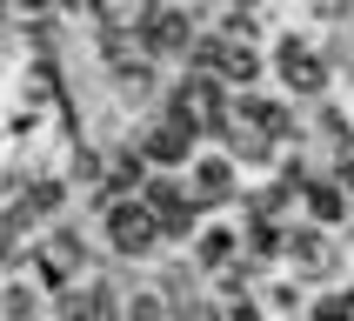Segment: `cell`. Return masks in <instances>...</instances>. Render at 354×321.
Listing matches in <instances>:
<instances>
[{"mask_svg":"<svg viewBox=\"0 0 354 321\" xmlns=\"http://www.w3.org/2000/svg\"><path fill=\"white\" fill-rule=\"evenodd\" d=\"M100 221H107V241H114V255H147V248L160 241V214L147 208V201H134V194L107 201V208H100Z\"/></svg>","mask_w":354,"mask_h":321,"instance_id":"obj_1","label":"cell"},{"mask_svg":"<svg viewBox=\"0 0 354 321\" xmlns=\"http://www.w3.org/2000/svg\"><path fill=\"white\" fill-rule=\"evenodd\" d=\"M194 67H207V74H221V80H234V87H248V80L261 74V54L248 47V40H234V34H214V40H194Z\"/></svg>","mask_w":354,"mask_h":321,"instance_id":"obj_2","label":"cell"},{"mask_svg":"<svg viewBox=\"0 0 354 321\" xmlns=\"http://www.w3.org/2000/svg\"><path fill=\"white\" fill-rule=\"evenodd\" d=\"M140 201L160 214V235H194V214H201V194H180L167 174H147V187H140Z\"/></svg>","mask_w":354,"mask_h":321,"instance_id":"obj_3","label":"cell"},{"mask_svg":"<svg viewBox=\"0 0 354 321\" xmlns=\"http://www.w3.org/2000/svg\"><path fill=\"white\" fill-rule=\"evenodd\" d=\"M194 127H201V120H194V114H187V107L174 100V107H167V114H160L154 127H147V140H140V154L167 167V160H180L187 147H194Z\"/></svg>","mask_w":354,"mask_h":321,"instance_id":"obj_4","label":"cell"},{"mask_svg":"<svg viewBox=\"0 0 354 321\" xmlns=\"http://www.w3.org/2000/svg\"><path fill=\"white\" fill-rule=\"evenodd\" d=\"M140 47H147V54H194V27H187V14H174V7H147V14H140Z\"/></svg>","mask_w":354,"mask_h":321,"instance_id":"obj_5","label":"cell"},{"mask_svg":"<svg viewBox=\"0 0 354 321\" xmlns=\"http://www.w3.org/2000/svg\"><path fill=\"white\" fill-rule=\"evenodd\" d=\"M274 67H281V80H288L295 94H321V80H328V67H321V54L308 47V40H281Z\"/></svg>","mask_w":354,"mask_h":321,"instance_id":"obj_6","label":"cell"},{"mask_svg":"<svg viewBox=\"0 0 354 321\" xmlns=\"http://www.w3.org/2000/svg\"><path fill=\"white\" fill-rule=\"evenodd\" d=\"M60 321H120L107 288H60Z\"/></svg>","mask_w":354,"mask_h":321,"instance_id":"obj_7","label":"cell"},{"mask_svg":"<svg viewBox=\"0 0 354 321\" xmlns=\"http://www.w3.org/2000/svg\"><path fill=\"white\" fill-rule=\"evenodd\" d=\"M74 268H80V241L74 235H47V248H40V281H47V288H67Z\"/></svg>","mask_w":354,"mask_h":321,"instance_id":"obj_8","label":"cell"},{"mask_svg":"<svg viewBox=\"0 0 354 321\" xmlns=\"http://www.w3.org/2000/svg\"><path fill=\"white\" fill-rule=\"evenodd\" d=\"M234 107H241V127H248V134H268V140H281V134H288V114H281L274 100H261V94H241Z\"/></svg>","mask_w":354,"mask_h":321,"instance_id":"obj_9","label":"cell"},{"mask_svg":"<svg viewBox=\"0 0 354 321\" xmlns=\"http://www.w3.org/2000/svg\"><path fill=\"white\" fill-rule=\"evenodd\" d=\"M194 194L201 201H227V194H234V160H227V154L194 160Z\"/></svg>","mask_w":354,"mask_h":321,"instance_id":"obj_10","label":"cell"},{"mask_svg":"<svg viewBox=\"0 0 354 321\" xmlns=\"http://www.w3.org/2000/svg\"><path fill=\"white\" fill-rule=\"evenodd\" d=\"M308 214L328 228V221H341V187L335 181H308Z\"/></svg>","mask_w":354,"mask_h":321,"instance_id":"obj_11","label":"cell"},{"mask_svg":"<svg viewBox=\"0 0 354 321\" xmlns=\"http://www.w3.org/2000/svg\"><path fill=\"white\" fill-rule=\"evenodd\" d=\"M201 268H227V261H234V235H227V228H214V235H201Z\"/></svg>","mask_w":354,"mask_h":321,"instance_id":"obj_12","label":"cell"},{"mask_svg":"<svg viewBox=\"0 0 354 321\" xmlns=\"http://www.w3.org/2000/svg\"><path fill=\"white\" fill-rule=\"evenodd\" d=\"M288 255H295V261H301V268H328V241H321V235H315V228H301V235H295V241H288Z\"/></svg>","mask_w":354,"mask_h":321,"instance_id":"obj_13","label":"cell"},{"mask_svg":"<svg viewBox=\"0 0 354 321\" xmlns=\"http://www.w3.org/2000/svg\"><path fill=\"white\" fill-rule=\"evenodd\" d=\"M7 321H40V295L27 288V281H14V288H7Z\"/></svg>","mask_w":354,"mask_h":321,"instance_id":"obj_14","label":"cell"},{"mask_svg":"<svg viewBox=\"0 0 354 321\" xmlns=\"http://www.w3.org/2000/svg\"><path fill=\"white\" fill-rule=\"evenodd\" d=\"M127 321H174V308H167L160 295H140L134 308H127Z\"/></svg>","mask_w":354,"mask_h":321,"instance_id":"obj_15","label":"cell"},{"mask_svg":"<svg viewBox=\"0 0 354 321\" xmlns=\"http://www.w3.org/2000/svg\"><path fill=\"white\" fill-rule=\"evenodd\" d=\"M308 321H354V301L348 295H328V301H315V315Z\"/></svg>","mask_w":354,"mask_h":321,"instance_id":"obj_16","label":"cell"},{"mask_svg":"<svg viewBox=\"0 0 354 321\" xmlns=\"http://www.w3.org/2000/svg\"><path fill=\"white\" fill-rule=\"evenodd\" d=\"M180 321H234V315H221V308H180Z\"/></svg>","mask_w":354,"mask_h":321,"instance_id":"obj_17","label":"cell"},{"mask_svg":"<svg viewBox=\"0 0 354 321\" xmlns=\"http://www.w3.org/2000/svg\"><path fill=\"white\" fill-rule=\"evenodd\" d=\"M227 315H234V321H261L254 308H248V301H234V308H227Z\"/></svg>","mask_w":354,"mask_h":321,"instance_id":"obj_18","label":"cell"},{"mask_svg":"<svg viewBox=\"0 0 354 321\" xmlns=\"http://www.w3.org/2000/svg\"><path fill=\"white\" fill-rule=\"evenodd\" d=\"M120 7H147V0H120Z\"/></svg>","mask_w":354,"mask_h":321,"instance_id":"obj_19","label":"cell"},{"mask_svg":"<svg viewBox=\"0 0 354 321\" xmlns=\"http://www.w3.org/2000/svg\"><path fill=\"white\" fill-rule=\"evenodd\" d=\"M234 7H254V0H234Z\"/></svg>","mask_w":354,"mask_h":321,"instance_id":"obj_20","label":"cell"}]
</instances>
